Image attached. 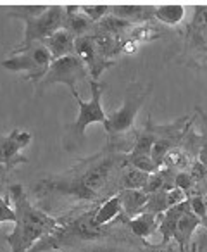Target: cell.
Segmentation results:
<instances>
[{
    "label": "cell",
    "mask_w": 207,
    "mask_h": 252,
    "mask_svg": "<svg viewBox=\"0 0 207 252\" xmlns=\"http://www.w3.org/2000/svg\"><path fill=\"white\" fill-rule=\"evenodd\" d=\"M175 187L186 193V197H192L197 193V183L190 176L188 171H178L175 178Z\"/></svg>",
    "instance_id": "cell-24"
},
{
    "label": "cell",
    "mask_w": 207,
    "mask_h": 252,
    "mask_svg": "<svg viewBox=\"0 0 207 252\" xmlns=\"http://www.w3.org/2000/svg\"><path fill=\"white\" fill-rule=\"evenodd\" d=\"M161 216L162 214H148V213H142L137 218H131V220H124V224L130 230V233L133 235L138 240H145L150 235H154L159 230V223H161Z\"/></svg>",
    "instance_id": "cell-10"
},
{
    "label": "cell",
    "mask_w": 207,
    "mask_h": 252,
    "mask_svg": "<svg viewBox=\"0 0 207 252\" xmlns=\"http://www.w3.org/2000/svg\"><path fill=\"white\" fill-rule=\"evenodd\" d=\"M9 193L14 204L16 226L12 233L5 237V240L11 247V252H30L36 242L57 230L59 221L49 213L33 206L21 185H11Z\"/></svg>",
    "instance_id": "cell-1"
},
{
    "label": "cell",
    "mask_w": 207,
    "mask_h": 252,
    "mask_svg": "<svg viewBox=\"0 0 207 252\" xmlns=\"http://www.w3.org/2000/svg\"><path fill=\"white\" fill-rule=\"evenodd\" d=\"M50 5H12V11L7 12L9 18H18V19H28V18H36V16L43 14Z\"/></svg>",
    "instance_id": "cell-21"
},
{
    "label": "cell",
    "mask_w": 207,
    "mask_h": 252,
    "mask_svg": "<svg viewBox=\"0 0 207 252\" xmlns=\"http://www.w3.org/2000/svg\"><path fill=\"white\" fill-rule=\"evenodd\" d=\"M144 242V252H166L162 249V245H154V244H148L147 240H142Z\"/></svg>",
    "instance_id": "cell-29"
},
{
    "label": "cell",
    "mask_w": 207,
    "mask_h": 252,
    "mask_svg": "<svg viewBox=\"0 0 207 252\" xmlns=\"http://www.w3.org/2000/svg\"><path fill=\"white\" fill-rule=\"evenodd\" d=\"M74 36L69 32H66L64 28H60L59 32L54 33L50 38H47L43 42V45L47 47V50L50 52L52 59H60V57L73 56L74 54Z\"/></svg>",
    "instance_id": "cell-14"
},
{
    "label": "cell",
    "mask_w": 207,
    "mask_h": 252,
    "mask_svg": "<svg viewBox=\"0 0 207 252\" xmlns=\"http://www.w3.org/2000/svg\"><path fill=\"white\" fill-rule=\"evenodd\" d=\"M52 61L54 59L49 50H47V47L43 43H35L30 49L12 54V57L2 61V67L14 71V73H25L23 80L31 81L33 85L38 87L40 81L45 78Z\"/></svg>",
    "instance_id": "cell-4"
},
{
    "label": "cell",
    "mask_w": 207,
    "mask_h": 252,
    "mask_svg": "<svg viewBox=\"0 0 207 252\" xmlns=\"http://www.w3.org/2000/svg\"><path fill=\"white\" fill-rule=\"evenodd\" d=\"M197 226H200L199 218L190 209L183 213V216L179 218L178 224H176L175 235H173V240H176L179 252H188V245L192 244V235L197 230Z\"/></svg>",
    "instance_id": "cell-12"
},
{
    "label": "cell",
    "mask_w": 207,
    "mask_h": 252,
    "mask_svg": "<svg viewBox=\"0 0 207 252\" xmlns=\"http://www.w3.org/2000/svg\"><path fill=\"white\" fill-rule=\"evenodd\" d=\"M74 54L83 61L85 66L88 67V73L91 74V80H95V81H97V78L100 76L107 67L114 66V61H106L98 56L91 35L80 36V38L74 40Z\"/></svg>",
    "instance_id": "cell-8"
},
{
    "label": "cell",
    "mask_w": 207,
    "mask_h": 252,
    "mask_svg": "<svg viewBox=\"0 0 207 252\" xmlns=\"http://www.w3.org/2000/svg\"><path fill=\"white\" fill-rule=\"evenodd\" d=\"M128 161V166H131V168L135 169H140V171L144 173H148V175H152V173L157 171V166H155V162L152 161L150 156H130L128 154L126 158Z\"/></svg>",
    "instance_id": "cell-22"
},
{
    "label": "cell",
    "mask_w": 207,
    "mask_h": 252,
    "mask_svg": "<svg viewBox=\"0 0 207 252\" xmlns=\"http://www.w3.org/2000/svg\"><path fill=\"white\" fill-rule=\"evenodd\" d=\"M121 200V207H123V214L131 220V218H137L138 214L144 213V207L147 204L148 195L144 190H121L118 192Z\"/></svg>",
    "instance_id": "cell-15"
},
{
    "label": "cell",
    "mask_w": 207,
    "mask_h": 252,
    "mask_svg": "<svg viewBox=\"0 0 207 252\" xmlns=\"http://www.w3.org/2000/svg\"><path fill=\"white\" fill-rule=\"evenodd\" d=\"M190 209V204H188V199L185 202L178 204L175 207H169L164 214L161 216V223H159V233L162 237V247L168 245L169 242L173 240V235H175V230H176V224H178L179 218L183 216V213Z\"/></svg>",
    "instance_id": "cell-13"
},
{
    "label": "cell",
    "mask_w": 207,
    "mask_h": 252,
    "mask_svg": "<svg viewBox=\"0 0 207 252\" xmlns=\"http://www.w3.org/2000/svg\"><path fill=\"white\" fill-rule=\"evenodd\" d=\"M88 74L90 73H88V67L85 66V63L76 54H73V56H66V57H60V59L52 61L45 78L40 81L38 88L43 90V88H47L49 85L62 83V85H67L71 94H76L78 81L87 80Z\"/></svg>",
    "instance_id": "cell-6"
},
{
    "label": "cell",
    "mask_w": 207,
    "mask_h": 252,
    "mask_svg": "<svg viewBox=\"0 0 207 252\" xmlns=\"http://www.w3.org/2000/svg\"><path fill=\"white\" fill-rule=\"evenodd\" d=\"M186 199H188V197H186V193L183 192V190L176 189V187H175L173 190H169V192H168V206H169V207L178 206V204L185 202Z\"/></svg>",
    "instance_id": "cell-28"
},
{
    "label": "cell",
    "mask_w": 207,
    "mask_h": 252,
    "mask_svg": "<svg viewBox=\"0 0 207 252\" xmlns=\"http://www.w3.org/2000/svg\"><path fill=\"white\" fill-rule=\"evenodd\" d=\"M81 12H83L85 16H87L88 19H90L91 23H98L100 19H104L107 14L111 12V5H80Z\"/></svg>",
    "instance_id": "cell-25"
},
{
    "label": "cell",
    "mask_w": 207,
    "mask_h": 252,
    "mask_svg": "<svg viewBox=\"0 0 207 252\" xmlns=\"http://www.w3.org/2000/svg\"><path fill=\"white\" fill-rule=\"evenodd\" d=\"M195 159L185 151V149L179 145V147H175L166 154L164 158V168L175 169V171H188L190 166Z\"/></svg>",
    "instance_id": "cell-18"
},
{
    "label": "cell",
    "mask_w": 207,
    "mask_h": 252,
    "mask_svg": "<svg viewBox=\"0 0 207 252\" xmlns=\"http://www.w3.org/2000/svg\"><path fill=\"white\" fill-rule=\"evenodd\" d=\"M185 18V7L179 4H168L155 7V19L169 26H176Z\"/></svg>",
    "instance_id": "cell-19"
},
{
    "label": "cell",
    "mask_w": 207,
    "mask_h": 252,
    "mask_svg": "<svg viewBox=\"0 0 207 252\" xmlns=\"http://www.w3.org/2000/svg\"><path fill=\"white\" fill-rule=\"evenodd\" d=\"M111 14L128 23H145L148 19L155 18L154 5H140V4H123V5H111Z\"/></svg>",
    "instance_id": "cell-11"
},
{
    "label": "cell",
    "mask_w": 207,
    "mask_h": 252,
    "mask_svg": "<svg viewBox=\"0 0 207 252\" xmlns=\"http://www.w3.org/2000/svg\"><path fill=\"white\" fill-rule=\"evenodd\" d=\"M169 209L168 206V192L166 190H159V192L148 193L147 204L144 207V213L148 214H164Z\"/></svg>",
    "instance_id": "cell-20"
},
{
    "label": "cell",
    "mask_w": 207,
    "mask_h": 252,
    "mask_svg": "<svg viewBox=\"0 0 207 252\" xmlns=\"http://www.w3.org/2000/svg\"><path fill=\"white\" fill-rule=\"evenodd\" d=\"M123 214V207H121V200H119V195L114 193L113 197H107L106 200H102L100 204L97 206L95 209V224L98 226H106V224H111L114 220Z\"/></svg>",
    "instance_id": "cell-16"
},
{
    "label": "cell",
    "mask_w": 207,
    "mask_h": 252,
    "mask_svg": "<svg viewBox=\"0 0 207 252\" xmlns=\"http://www.w3.org/2000/svg\"><path fill=\"white\" fill-rule=\"evenodd\" d=\"M31 142V133L14 128L7 137H0V164H5L9 169H14L18 164L28 162V158L21 156V149L28 147Z\"/></svg>",
    "instance_id": "cell-7"
},
{
    "label": "cell",
    "mask_w": 207,
    "mask_h": 252,
    "mask_svg": "<svg viewBox=\"0 0 207 252\" xmlns=\"http://www.w3.org/2000/svg\"><path fill=\"white\" fill-rule=\"evenodd\" d=\"M16 223V213L14 207L9 206L7 199L0 197V223Z\"/></svg>",
    "instance_id": "cell-26"
},
{
    "label": "cell",
    "mask_w": 207,
    "mask_h": 252,
    "mask_svg": "<svg viewBox=\"0 0 207 252\" xmlns=\"http://www.w3.org/2000/svg\"><path fill=\"white\" fill-rule=\"evenodd\" d=\"M197 114H200V119H202V135H199L200 147H199V154H197V161L207 168V112L197 107Z\"/></svg>",
    "instance_id": "cell-23"
},
{
    "label": "cell",
    "mask_w": 207,
    "mask_h": 252,
    "mask_svg": "<svg viewBox=\"0 0 207 252\" xmlns=\"http://www.w3.org/2000/svg\"><path fill=\"white\" fill-rule=\"evenodd\" d=\"M23 21L26 25L25 40L12 50V54L23 52L35 43H43L54 33L59 32L64 26V7L62 5H50L43 14L36 16V18L23 19Z\"/></svg>",
    "instance_id": "cell-5"
},
{
    "label": "cell",
    "mask_w": 207,
    "mask_h": 252,
    "mask_svg": "<svg viewBox=\"0 0 207 252\" xmlns=\"http://www.w3.org/2000/svg\"><path fill=\"white\" fill-rule=\"evenodd\" d=\"M148 173H144L140 169H135L131 166H126V168L121 171L119 178H118V192L121 190H144L145 185L148 182Z\"/></svg>",
    "instance_id": "cell-17"
},
{
    "label": "cell",
    "mask_w": 207,
    "mask_h": 252,
    "mask_svg": "<svg viewBox=\"0 0 207 252\" xmlns=\"http://www.w3.org/2000/svg\"><path fill=\"white\" fill-rule=\"evenodd\" d=\"M66 32H69L74 38H80V36H88L93 33L95 25L87 18V16L81 12L80 5H66L64 7V26Z\"/></svg>",
    "instance_id": "cell-9"
},
{
    "label": "cell",
    "mask_w": 207,
    "mask_h": 252,
    "mask_svg": "<svg viewBox=\"0 0 207 252\" xmlns=\"http://www.w3.org/2000/svg\"><path fill=\"white\" fill-rule=\"evenodd\" d=\"M106 90V85L98 83V81H90V94L91 98L88 102L81 100L80 94H71L76 100L78 107H80V114H78L76 121L73 125L67 126V138H66V149H74L85 140V130L87 126L93 125V123H107V114L102 107V94Z\"/></svg>",
    "instance_id": "cell-3"
},
{
    "label": "cell",
    "mask_w": 207,
    "mask_h": 252,
    "mask_svg": "<svg viewBox=\"0 0 207 252\" xmlns=\"http://www.w3.org/2000/svg\"><path fill=\"white\" fill-rule=\"evenodd\" d=\"M9 171H11V169H9L7 166L0 164V178H2V176H5V175H9Z\"/></svg>",
    "instance_id": "cell-31"
},
{
    "label": "cell",
    "mask_w": 207,
    "mask_h": 252,
    "mask_svg": "<svg viewBox=\"0 0 207 252\" xmlns=\"http://www.w3.org/2000/svg\"><path fill=\"white\" fill-rule=\"evenodd\" d=\"M159 190H164V185H162V178H161V173H159V169L155 173H152L150 176H148V182L147 185H145L144 192L147 193H154V192H159Z\"/></svg>",
    "instance_id": "cell-27"
},
{
    "label": "cell",
    "mask_w": 207,
    "mask_h": 252,
    "mask_svg": "<svg viewBox=\"0 0 207 252\" xmlns=\"http://www.w3.org/2000/svg\"><path fill=\"white\" fill-rule=\"evenodd\" d=\"M152 92V85H142L138 81H131L126 87L123 98V105L118 111H114L113 114L107 116L106 131L109 142L107 147L119 151V142L126 140L128 142V133H135V119L140 111L142 104L147 100V97ZM121 152V151H119Z\"/></svg>",
    "instance_id": "cell-2"
},
{
    "label": "cell",
    "mask_w": 207,
    "mask_h": 252,
    "mask_svg": "<svg viewBox=\"0 0 207 252\" xmlns=\"http://www.w3.org/2000/svg\"><path fill=\"white\" fill-rule=\"evenodd\" d=\"M204 245H206V242H202V244H195V242H193V244L190 245V252H202Z\"/></svg>",
    "instance_id": "cell-30"
}]
</instances>
